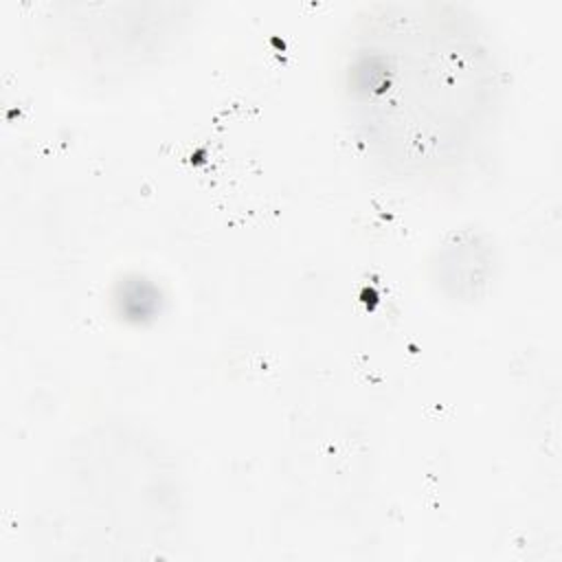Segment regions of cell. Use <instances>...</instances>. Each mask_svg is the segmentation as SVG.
Wrapping results in <instances>:
<instances>
[{
  "label": "cell",
  "instance_id": "obj_1",
  "mask_svg": "<svg viewBox=\"0 0 562 562\" xmlns=\"http://www.w3.org/2000/svg\"><path fill=\"white\" fill-rule=\"evenodd\" d=\"M490 26L452 2L364 7L340 48V103L360 151L404 182H439L487 149L505 108Z\"/></svg>",
  "mask_w": 562,
  "mask_h": 562
}]
</instances>
